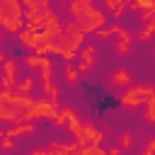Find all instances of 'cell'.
I'll return each mask as SVG.
<instances>
[{"label":"cell","instance_id":"6da1fadb","mask_svg":"<svg viewBox=\"0 0 155 155\" xmlns=\"http://www.w3.org/2000/svg\"><path fill=\"white\" fill-rule=\"evenodd\" d=\"M24 5L22 0H0V29L17 36L24 29Z\"/></svg>","mask_w":155,"mask_h":155},{"label":"cell","instance_id":"7a4b0ae2","mask_svg":"<svg viewBox=\"0 0 155 155\" xmlns=\"http://www.w3.org/2000/svg\"><path fill=\"white\" fill-rule=\"evenodd\" d=\"M155 97V87L153 85H128L121 97H119V104L124 109H138V107H145V102H150Z\"/></svg>","mask_w":155,"mask_h":155},{"label":"cell","instance_id":"3957f363","mask_svg":"<svg viewBox=\"0 0 155 155\" xmlns=\"http://www.w3.org/2000/svg\"><path fill=\"white\" fill-rule=\"evenodd\" d=\"M56 15V10L51 7V2H44V5H36V7H29V10H24V27L27 29H31V31H39L41 27H44V22L46 19H51Z\"/></svg>","mask_w":155,"mask_h":155},{"label":"cell","instance_id":"277c9868","mask_svg":"<svg viewBox=\"0 0 155 155\" xmlns=\"http://www.w3.org/2000/svg\"><path fill=\"white\" fill-rule=\"evenodd\" d=\"M24 114L12 102V90H0V124H19Z\"/></svg>","mask_w":155,"mask_h":155},{"label":"cell","instance_id":"5b68a950","mask_svg":"<svg viewBox=\"0 0 155 155\" xmlns=\"http://www.w3.org/2000/svg\"><path fill=\"white\" fill-rule=\"evenodd\" d=\"M109 29H111V34L116 36V41H114V51L119 53V56H126L128 51H131V44H133V31H128L126 27H121L119 22H111L109 24Z\"/></svg>","mask_w":155,"mask_h":155},{"label":"cell","instance_id":"8992f818","mask_svg":"<svg viewBox=\"0 0 155 155\" xmlns=\"http://www.w3.org/2000/svg\"><path fill=\"white\" fill-rule=\"evenodd\" d=\"M75 140H78V145H80V148L102 145V140H104V131H102V128H97L92 121H85V126H82V131H80V136H78Z\"/></svg>","mask_w":155,"mask_h":155},{"label":"cell","instance_id":"52a82bcc","mask_svg":"<svg viewBox=\"0 0 155 155\" xmlns=\"http://www.w3.org/2000/svg\"><path fill=\"white\" fill-rule=\"evenodd\" d=\"M63 39L68 41V46H70L73 51H80V48L85 46V31H82L80 24L73 22V19L63 24Z\"/></svg>","mask_w":155,"mask_h":155},{"label":"cell","instance_id":"ba28073f","mask_svg":"<svg viewBox=\"0 0 155 155\" xmlns=\"http://www.w3.org/2000/svg\"><path fill=\"white\" fill-rule=\"evenodd\" d=\"M19 82L17 78V61L15 58H5L2 61V73H0V90H15Z\"/></svg>","mask_w":155,"mask_h":155},{"label":"cell","instance_id":"9c48e42d","mask_svg":"<svg viewBox=\"0 0 155 155\" xmlns=\"http://www.w3.org/2000/svg\"><path fill=\"white\" fill-rule=\"evenodd\" d=\"M97 58H99L97 46H94V44H85V46L80 48V53H78V65H75V68H78L80 73H87V70L94 68Z\"/></svg>","mask_w":155,"mask_h":155},{"label":"cell","instance_id":"30bf717a","mask_svg":"<svg viewBox=\"0 0 155 155\" xmlns=\"http://www.w3.org/2000/svg\"><path fill=\"white\" fill-rule=\"evenodd\" d=\"M107 22H109L107 12H104V10H99V7H94V10H92V15H90V19H87L85 24H80V29H82L85 34H94L97 29L107 27Z\"/></svg>","mask_w":155,"mask_h":155},{"label":"cell","instance_id":"8fae6325","mask_svg":"<svg viewBox=\"0 0 155 155\" xmlns=\"http://www.w3.org/2000/svg\"><path fill=\"white\" fill-rule=\"evenodd\" d=\"M36 133V121H19V124H10V128L5 131V136L12 138H27Z\"/></svg>","mask_w":155,"mask_h":155},{"label":"cell","instance_id":"7c38bea8","mask_svg":"<svg viewBox=\"0 0 155 155\" xmlns=\"http://www.w3.org/2000/svg\"><path fill=\"white\" fill-rule=\"evenodd\" d=\"M63 109H65V116H68V119H65V126H68V133H70L73 138H78L85 124L80 121V116H78V111H75L73 107H63Z\"/></svg>","mask_w":155,"mask_h":155},{"label":"cell","instance_id":"4fadbf2b","mask_svg":"<svg viewBox=\"0 0 155 155\" xmlns=\"http://www.w3.org/2000/svg\"><path fill=\"white\" fill-rule=\"evenodd\" d=\"M48 150H51L53 155H70V153L80 150V145H78V140H75V138H73L70 143H63V140H51V143H48Z\"/></svg>","mask_w":155,"mask_h":155},{"label":"cell","instance_id":"5bb4252c","mask_svg":"<svg viewBox=\"0 0 155 155\" xmlns=\"http://www.w3.org/2000/svg\"><path fill=\"white\" fill-rule=\"evenodd\" d=\"M109 80H111L114 87H128V85L133 82V78H131V73H128L126 68H116V70H111Z\"/></svg>","mask_w":155,"mask_h":155},{"label":"cell","instance_id":"9a60e30c","mask_svg":"<svg viewBox=\"0 0 155 155\" xmlns=\"http://www.w3.org/2000/svg\"><path fill=\"white\" fill-rule=\"evenodd\" d=\"M104 7L109 10L111 19H121L124 12L128 10V0H104Z\"/></svg>","mask_w":155,"mask_h":155},{"label":"cell","instance_id":"2e32d148","mask_svg":"<svg viewBox=\"0 0 155 155\" xmlns=\"http://www.w3.org/2000/svg\"><path fill=\"white\" fill-rule=\"evenodd\" d=\"M17 39H19V46H24V48H31V51H34V48L39 46L36 31H31V29H27V27H24V29L17 34Z\"/></svg>","mask_w":155,"mask_h":155},{"label":"cell","instance_id":"e0dca14e","mask_svg":"<svg viewBox=\"0 0 155 155\" xmlns=\"http://www.w3.org/2000/svg\"><path fill=\"white\" fill-rule=\"evenodd\" d=\"M153 36H155V17H153L150 22H145V27H143V29L136 34V39H138L140 44H148Z\"/></svg>","mask_w":155,"mask_h":155},{"label":"cell","instance_id":"ac0fdd59","mask_svg":"<svg viewBox=\"0 0 155 155\" xmlns=\"http://www.w3.org/2000/svg\"><path fill=\"white\" fill-rule=\"evenodd\" d=\"M63 78H65V82H68V85H78V80H80V70H78L73 63H65Z\"/></svg>","mask_w":155,"mask_h":155},{"label":"cell","instance_id":"d6986e66","mask_svg":"<svg viewBox=\"0 0 155 155\" xmlns=\"http://www.w3.org/2000/svg\"><path fill=\"white\" fill-rule=\"evenodd\" d=\"M143 121H145V124H150V126H155V97H153L150 102H145V109H143Z\"/></svg>","mask_w":155,"mask_h":155},{"label":"cell","instance_id":"ffe728a7","mask_svg":"<svg viewBox=\"0 0 155 155\" xmlns=\"http://www.w3.org/2000/svg\"><path fill=\"white\" fill-rule=\"evenodd\" d=\"M17 92H22V94H29L31 90H34V78L31 75H27V78H22L19 82H17V87H15Z\"/></svg>","mask_w":155,"mask_h":155},{"label":"cell","instance_id":"44dd1931","mask_svg":"<svg viewBox=\"0 0 155 155\" xmlns=\"http://www.w3.org/2000/svg\"><path fill=\"white\" fill-rule=\"evenodd\" d=\"M133 143H136V138H133L131 131H121V133H119V145H121L124 150H131Z\"/></svg>","mask_w":155,"mask_h":155},{"label":"cell","instance_id":"7402d4cb","mask_svg":"<svg viewBox=\"0 0 155 155\" xmlns=\"http://www.w3.org/2000/svg\"><path fill=\"white\" fill-rule=\"evenodd\" d=\"M39 61H41V56H39L36 51H31V53L24 56V65H27L29 70H36V68H39Z\"/></svg>","mask_w":155,"mask_h":155},{"label":"cell","instance_id":"603a6c76","mask_svg":"<svg viewBox=\"0 0 155 155\" xmlns=\"http://www.w3.org/2000/svg\"><path fill=\"white\" fill-rule=\"evenodd\" d=\"M114 34H111V29L109 27H102V29H97L94 31V39H99V41H109Z\"/></svg>","mask_w":155,"mask_h":155},{"label":"cell","instance_id":"cb8c5ba5","mask_svg":"<svg viewBox=\"0 0 155 155\" xmlns=\"http://www.w3.org/2000/svg\"><path fill=\"white\" fill-rule=\"evenodd\" d=\"M15 140H17V138H12V136H5V138H2V143H0V148H2L5 153H10V150L15 148Z\"/></svg>","mask_w":155,"mask_h":155},{"label":"cell","instance_id":"d4e9b609","mask_svg":"<svg viewBox=\"0 0 155 155\" xmlns=\"http://www.w3.org/2000/svg\"><path fill=\"white\" fill-rule=\"evenodd\" d=\"M85 155H109L102 145H90V148H85Z\"/></svg>","mask_w":155,"mask_h":155},{"label":"cell","instance_id":"484cf974","mask_svg":"<svg viewBox=\"0 0 155 155\" xmlns=\"http://www.w3.org/2000/svg\"><path fill=\"white\" fill-rule=\"evenodd\" d=\"M44 2H48V0H22L24 10H29V7H36V5H44Z\"/></svg>","mask_w":155,"mask_h":155},{"label":"cell","instance_id":"4316f807","mask_svg":"<svg viewBox=\"0 0 155 155\" xmlns=\"http://www.w3.org/2000/svg\"><path fill=\"white\" fill-rule=\"evenodd\" d=\"M29 155H53V153H51V150H48V145H46V148H34Z\"/></svg>","mask_w":155,"mask_h":155},{"label":"cell","instance_id":"83f0119b","mask_svg":"<svg viewBox=\"0 0 155 155\" xmlns=\"http://www.w3.org/2000/svg\"><path fill=\"white\" fill-rule=\"evenodd\" d=\"M107 153H109V155H124V153H126V150H124V148H121V145H111V148H109V150H107Z\"/></svg>","mask_w":155,"mask_h":155},{"label":"cell","instance_id":"f1b7e54d","mask_svg":"<svg viewBox=\"0 0 155 155\" xmlns=\"http://www.w3.org/2000/svg\"><path fill=\"white\" fill-rule=\"evenodd\" d=\"M140 155H155V153H153V150H150V148H145V150H143V153H140Z\"/></svg>","mask_w":155,"mask_h":155},{"label":"cell","instance_id":"f546056e","mask_svg":"<svg viewBox=\"0 0 155 155\" xmlns=\"http://www.w3.org/2000/svg\"><path fill=\"white\" fill-rule=\"evenodd\" d=\"M5 58H7V56H5L2 51H0V65H2V61H5Z\"/></svg>","mask_w":155,"mask_h":155},{"label":"cell","instance_id":"4dcf8cb0","mask_svg":"<svg viewBox=\"0 0 155 155\" xmlns=\"http://www.w3.org/2000/svg\"><path fill=\"white\" fill-rule=\"evenodd\" d=\"M2 138H5V131H2V128H0V143H2Z\"/></svg>","mask_w":155,"mask_h":155},{"label":"cell","instance_id":"1f68e13d","mask_svg":"<svg viewBox=\"0 0 155 155\" xmlns=\"http://www.w3.org/2000/svg\"><path fill=\"white\" fill-rule=\"evenodd\" d=\"M153 56H155V48H153Z\"/></svg>","mask_w":155,"mask_h":155}]
</instances>
